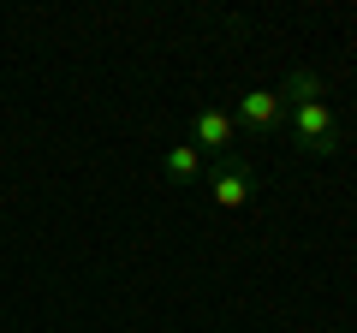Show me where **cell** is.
<instances>
[{"instance_id": "8992f818", "label": "cell", "mask_w": 357, "mask_h": 333, "mask_svg": "<svg viewBox=\"0 0 357 333\" xmlns=\"http://www.w3.org/2000/svg\"><path fill=\"white\" fill-rule=\"evenodd\" d=\"M161 173L173 185H197V179H203V155H197L191 143H173V149L161 155Z\"/></svg>"}, {"instance_id": "3957f363", "label": "cell", "mask_w": 357, "mask_h": 333, "mask_svg": "<svg viewBox=\"0 0 357 333\" xmlns=\"http://www.w3.org/2000/svg\"><path fill=\"white\" fill-rule=\"evenodd\" d=\"M208 203L215 208H250L256 203V173L238 161H220L215 173H208Z\"/></svg>"}, {"instance_id": "7a4b0ae2", "label": "cell", "mask_w": 357, "mask_h": 333, "mask_svg": "<svg viewBox=\"0 0 357 333\" xmlns=\"http://www.w3.org/2000/svg\"><path fill=\"white\" fill-rule=\"evenodd\" d=\"M185 143H191L197 155H232L238 125H232V114H220V107H197L191 125H185Z\"/></svg>"}, {"instance_id": "5b68a950", "label": "cell", "mask_w": 357, "mask_h": 333, "mask_svg": "<svg viewBox=\"0 0 357 333\" xmlns=\"http://www.w3.org/2000/svg\"><path fill=\"white\" fill-rule=\"evenodd\" d=\"M280 102H292V107H304V102H321V72H310V65H292V72L280 77Z\"/></svg>"}, {"instance_id": "277c9868", "label": "cell", "mask_w": 357, "mask_h": 333, "mask_svg": "<svg viewBox=\"0 0 357 333\" xmlns=\"http://www.w3.org/2000/svg\"><path fill=\"white\" fill-rule=\"evenodd\" d=\"M280 95L274 90H250V95H238V114H232V125H250V131H274L280 125Z\"/></svg>"}, {"instance_id": "6da1fadb", "label": "cell", "mask_w": 357, "mask_h": 333, "mask_svg": "<svg viewBox=\"0 0 357 333\" xmlns=\"http://www.w3.org/2000/svg\"><path fill=\"white\" fill-rule=\"evenodd\" d=\"M292 137L304 155H340V119H333L328 102H304L292 119Z\"/></svg>"}]
</instances>
